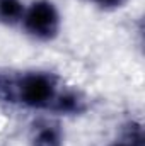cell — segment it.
I'll return each mask as SVG.
<instances>
[{"label": "cell", "mask_w": 145, "mask_h": 146, "mask_svg": "<svg viewBox=\"0 0 145 146\" xmlns=\"http://www.w3.org/2000/svg\"><path fill=\"white\" fill-rule=\"evenodd\" d=\"M0 94L9 100H19L28 107L44 109L56 100V83L48 73H26L21 78L9 80L0 76Z\"/></svg>", "instance_id": "6da1fadb"}, {"label": "cell", "mask_w": 145, "mask_h": 146, "mask_svg": "<svg viewBox=\"0 0 145 146\" xmlns=\"http://www.w3.org/2000/svg\"><path fill=\"white\" fill-rule=\"evenodd\" d=\"M24 27L38 39H51L58 33L60 17L55 5L48 0H38L24 14Z\"/></svg>", "instance_id": "7a4b0ae2"}, {"label": "cell", "mask_w": 145, "mask_h": 146, "mask_svg": "<svg viewBox=\"0 0 145 146\" xmlns=\"http://www.w3.org/2000/svg\"><path fill=\"white\" fill-rule=\"evenodd\" d=\"M62 145V133L56 126L43 124L38 126L33 134V146H60Z\"/></svg>", "instance_id": "3957f363"}, {"label": "cell", "mask_w": 145, "mask_h": 146, "mask_svg": "<svg viewBox=\"0 0 145 146\" xmlns=\"http://www.w3.org/2000/svg\"><path fill=\"white\" fill-rule=\"evenodd\" d=\"M24 17V7L19 0H0V21L15 24Z\"/></svg>", "instance_id": "277c9868"}, {"label": "cell", "mask_w": 145, "mask_h": 146, "mask_svg": "<svg viewBox=\"0 0 145 146\" xmlns=\"http://www.w3.org/2000/svg\"><path fill=\"white\" fill-rule=\"evenodd\" d=\"M111 146H144L142 131H140L138 127H133V129H130V133H128V136H126L125 141L114 143V145H111Z\"/></svg>", "instance_id": "5b68a950"}, {"label": "cell", "mask_w": 145, "mask_h": 146, "mask_svg": "<svg viewBox=\"0 0 145 146\" xmlns=\"http://www.w3.org/2000/svg\"><path fill=\"white\" fill-rule=\"evenodd\" d=\"M94 2H97L101 7H119L125 0H94Z\"/></svg>", "instance_id": "8992f818"}]
</instances>
